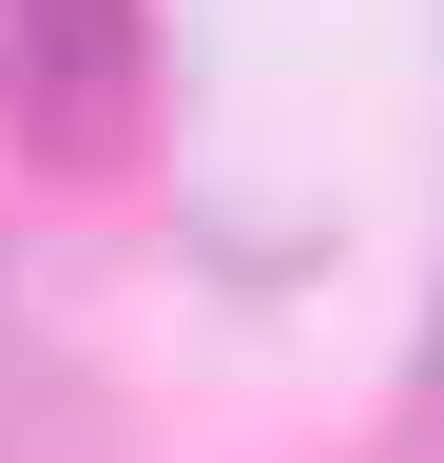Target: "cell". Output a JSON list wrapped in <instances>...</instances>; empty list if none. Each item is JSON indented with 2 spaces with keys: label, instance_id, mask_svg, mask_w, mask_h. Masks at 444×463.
Wrapping results in <instances>:
<instances>
[{
  "label": "cell",
  "instance_id": "6da1fadb",
  "mask_svg": "<svg viewBox=\"0 0 444 463\" xmlns=\"http://www.w3.org/2000/svg\"><path fill=\"white\" fill-rule=\"evenodd\" d=\"M78 78L136 116V0H20V116H39V155H97Z\"/></svg>",
  "mask_w": 444,
  "mask_h": 463
}]
</instances>
